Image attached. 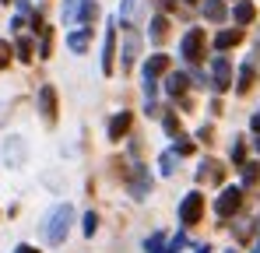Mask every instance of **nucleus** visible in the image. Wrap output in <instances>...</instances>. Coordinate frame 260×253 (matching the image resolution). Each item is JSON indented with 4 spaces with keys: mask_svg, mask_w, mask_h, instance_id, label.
I'll return each instance as SVG.
<instances>
[{
    "mask_svg": "<svg viewBox=\"0 0 260 253\" xmlns=\"http://www.w3.org/2000/svg\"><path fill=\"white\" fill-rule=\"evenodd\" d=\"M144 250L148 253H166V236H162V232L148 236V239H144Z\"/></svg>",
    "mask_w": 260,
    "mask_h": 253,
    "instance_id": "nucleus-22",
    "label": "nucleus"
},
{
    "mask_svg": "<svg viewBox=\"0 0 260 253\" xmlns=\"http://www.w3.org/2000/svg\"><path fill=\"white\" fill-rule=\"evenodd\" d=\"M166 36H169V18H166V14H155L151 25H148V39L151 42H166Z\"/></svg>",
    "mask_w": 260,
    "mask_h": 253,
    "instance_id": "nucleus-14",
    "label": "nucleus"
},
{
    "mask_svg": "<svg viewBox=\"0 0 260 253\" xmlns=\"http://www.w3.org/2000/svg\"><path fill=\"white\" fill-rule=\"evenodd\" d=\"M179 56L186 60V64H197L201 56H204V28H190L183 42H179Z\"/></svg>",
    "mask_w": 260,
    "mask_h": 253,
    "instance_id": "nucleus-2",
    "label": "nucleus"
},
{
    "mask_svg": "<svg viewBox=\"0 0 260 253\" xmlns=\"http://www.w3.org/2000/svg\"><path fill=\"white\" fill-rule=\"evenodd\" d=\"M88 42H91V28H78V32H71V36H67V46H71L74 53H85Z\"/></svg>",
    "mask_w": 260,
    "mask_h": 253,
    "instance_id": "nucleus-19",
    "label": "nucleus"
},
{
    "mask_svg": "<svg viewBox=\"0 0 260 253\" xmlns=\"http://www.w3.org/2000/svg\"><path fill=\"white\" fill-rule=\"evenodd\" d=\"M71 222H74V208L71 204H56L43 222V239L49 246H60L67 239V232H71Z\"/></svg>",
    "mask_w": 260,
    "mask_h": 253,
    "instance_id": "nucleus-1",
    "label": "nucleus"
},
{
    "mask_svg": "<svg viewBox=\"0 0 260 253\" xmlns=\"http://www.w3.org/2000/svg\"><path fill=\"white\" fill-rule=\"evenodd\" d=\"M257 53H260V39H257Z\"/></svg>",
    "mask_w": 260,
    "mask_h": 253,
    "instance_id": "nucleus-37",
    "label": "nucleus"
},
{
    "mask_svg": "<svg viewBox=\"0 0 260 253\" xmlns=\"http://www.w3.org/2000/svg\"><path fill=\"white\" fill-rule=\"evenodd\" d=\"M130 123H134V113H116V116L109 120V141H123Z\"/></svg>",
    "mask_w": 260,
    "mask_h": 253,
    "instance_id": "nucleus-10",
    "label": "nucleus"
},
{
    "mask_svg": "<svg viewBox=\"0 0 260 253\" xmlns=\"http://www.w3.org/2000/svg\"><path fill=\"white\" fill-rule=\"evenodd\" d=\"M201 218H204V194L193 190V194H186L183 204H179V222H183V225H197Z\"/></svg>",
    "mask_w": 260,
    "mask_h": 253,
    "instance_id": "nucleus-4",
    "label": "nucleus"
},
{
    "mask_svg": "<svg viewBox=\"0 0 260 253\" xmlns=\"http://www.w3.org/2000/svg\"><path fill=\"white\" fill-rule=\"evenodd\" d=\"M39 113H43V120L49 126L56 123V88L53 84H43L39 88Z\"/></svg>",
    "mask_w": 260,
    "mask_h": 253,
    "instance_id": "nucleus-8",
    "label": "nucleus"
},
{
    "mask_svg": "<svg viewBox=\"0 0 260 253\" xmlns=\"http://www.w3.org/2000/svg\"><path fill=\"white\" fill-rule=\"evenodd\" d=\"M229 253H236V250H229Z\"/></svg>",
    "mask_w": 260,
    "mask_h": 253,
    "instance_id": "nucleus-39",
    "label": "nucleus"
},
{
    "mask_svg": "<svg viewBox=\"0 0 260 253\" xmlns=\"http://www.w3.org/2000/svg\"><path fill=\"white\" fill-rule=\"evenodd\" d=\"M95 229H99V214L88 211V214H85V236H95Z\"/></svg>",
    "mask_w": 260,
    "mask_h": 253,
    "instance_id": "nucleus-30",
    "label": "nucleus"
},
{
    "mask_svg": "<svg viewBox=\"0 0 260 253\" xmlns=\"http://www.w3.org/2000/svg\"><path fill=\"white\" fill-rule=\"evenodd\" d=\"M173 151H176V155H193V141H190V137H176Z\"/></svg>",
    "mask_w": 260,
    "mask_h": 253,
    "instance_id": "nucleus-27",
    "label": "nucleus"
},
{
    "mask_svg": "<svg viewBox=\"0 0 260 253\" xmlns=\"http://www.w3.org/2000/svg\"><path fill=\"white\" fill-rule=\"evenodd\" d=\"M176 159H179L176 151H166V155L158 159V166H162V172H166V176H173V172H176Z\"/></svg>",
    "mask_w": 260,
    "mask_h": 253,
    "instance_id": "nucleus-24",
    "label": "nucleus"
},
{
    "mask_svg": "<svg viewBox=\"0 0 260 253\" xmlns=\"http://www.w3.org/2000/svg\"><path fill=\"white\" fill-rule=\"evenodd\" d=\"M186 4H201V0H186Z\"/></svg>",
    "mask_w": 260,
    "mask_h": 253,
    "instance_id": "nucleus-36",
    "label": "nucleus"
},
{
    "mask_svg": "<svg viewBox=\"0 0 260 253\" xmlns=\"http://www.w3.org/2000/svg\"><path fill=\"white\" fill-rule=\"evenodd\" d=\"M127 186H130V194H134L137 201H141V197H148V194H151V176H148V169H144V166H134Z\"/></svg>",
    "mask_w": 260,
    "mask_h": 253,
    "instance_id": "nucleus-9",
    "label": "nucleus"
},
{
    "mask_svg": "<svg viewBox=\"0 0 260 253\" xmlns=\"http://www.w3.org/2000/svg\"><path fill=\"white\" fill-rule=\"evenodd\" d=\"M243 186H257L260 183V162H243Z\"/></svg>",
    "mask_w": 260,
    "mask_h": 253,
    "instance_id": "nucleus-21",
    "label": "nucleus"
},
{
    "mask_svg": "<svg viewBox=\"0 0 260 253\" xmlns=\"http://www.w3.org/2000/svg\"><path fill=\"white\" fill-rule=\"evenodd\" d=\"M239 208H243V190H239V186H225V190L218 194V201H215V214L218 218H232Z\"/></svg>",
    "mask_w": 260,
    "mask_h": 253,
    "instance_id": "nucleus-3",
    "label": "nucleus"
},
{
    "mask_svg": "<svg viewBox=\"0 0 260 253\" xmlns=\"http://www.w3.org/2000/svg\"><path fill=\"white\" fill-rule=\"evenodd\" d=\"M239 42H243V32H239V28H225V32L215 36V49H232V46H239Z\"/></svg>",
    "mask_w": 260,
    "mask_h": 253,
    "instance_id": "nucleus-18",
    "label": "nucleus"
},
{
    "mask_svg": "<svg viewBox=\"0 0 260 253\" xmlns=\"http://www.w3.org/2000/svg\"><path fill=\"white\" fill-rule=\"evenodd\" d=\"M253 84H257V67H253V64H243V67H239V78H236V91L246 95Z\"/></svg>",
    "mask_w": 260,
    "mask_h": 253,
    "instance_id": "nucleus-13",
    "label": "nucleus"
},
{
    "mask_svg": "<svg viewBox=\"0 0 260 253\" xmlns=\"http://www.w3.org/2000/svg\"><path fill=\"white\" fill-rule=\"evenodd\" d=\"M197 253H211V246H201V250H197Z\"/></svg>",
    "mask_w": 260,
    "mask_h": 253,
    "instance_id": "nucleus-34",
    "label": "nucleus"
},
{
    "mask_svg": "<svg viewBox=\"0 0 260 253\" xmlns=\"http://www.w3.org/2000/svg\"><path fill=\"white\" fill-rule=\"evenodd\" d=\"M204 18H208V21H215V25H221V21L229 18L225 0H204Z\"/></svg>",
    "mask_w": 260,
    "mask_h": 253,
    "instance_id": "nucleus-15",
    "label": "nucleus"
},
{
    "mask_svg": "<svg viewBox=\"0 0 260 253\" xmlns=\"http://www.w3.org/2000/svg\"><path fill=\"white\" fill-rule=\"evenodd\" d=\"M186 88H190V78H186L183 71H173V74L166 78V91H169L173 99H183V95H186Z\"/></svg>",
    "mask_w": 260,
    "mask_h": 253,
    "instance_id": "nucleus-12",
    "label": "nucleus"
},
{
    "mask_svg": "<svg viewBox=\"0 0 260 253\" xmlns=\"http://www.w3.org/2000/svg\"><path fill=\"white\" fill-rule=\"evenodd\" d=\"M253 148H257V151H260V137H257V141H253Z\"/></svg>",
    "mask_w": 260,
    "mask_h": 253,
    "instance_id": "nucleus-35",
    "label": "nucleus"
},
{
    "mask_svg": "<svg viewBox=\"0 0 260 253\" xmlns=\"http://www.w3.org/2000/svg\"><path fill=\"white\" fill-rule=\"evenodd\" d=\"M158 74H169V56L166 53H155V56H148V64H144V78H158Z\"/></svg>",
    "mask_w": 260,
    "mask_h": 253,
    "instance_id": "nucleus-11",
    "label": "nucleus"
},
{
    "mask_svg": "<svg viewBox=\"0 0 260 253\" xmlns=\"http://www.w3.org/2000/svg\"><path fill=\"white\" fill-rule=\"evenodd\" d=\"M81 4H85V0H67V4H63V21H74L78 11H81Z\"/></svg>",
    "mask_w": 260,
    "mask_h": 253,
    "instance_id": "nucleus-25",
    "label": "nucleus"
},
{
    "mask_svg": "<svg viewBox=\"0 0 260 253\" xmlns=\"http://www.w3.org/2000/svg\"><path fill=\"white\" fill-rule=\"evenodd\" d=\"M14 53H18V60H21V64H28V60H36V56H32V53H36V42L28 39V36H21L18 46H14Z\"/></svg>",
    "mask_w": 260,
    "mask_h": 253,
    "instance_id": "nucleus-20",
    "label": "nucleus"
},
{
    "mask_svg": "<svg viewBox=\"0 0 260 253\" xmlns=\"http://www.w3.org/2000/svg\"><path fill=\"white\" fill-rule=\"evenodd\" d=\"M232 162H236V166L246 162V144H243V141H232Z\"/></svg>",
    "mask_w": 260,
    "mask_h": 253,
    "instance_id": "nucleus-26",
    "label": "nucleus"
},
{
    "mask_svg": "<svg viewBox=\"0 0 260 253\" xmlns=\"http://www.w3.org/2000/svg\"><path fill=\"white\" fill-rule=\"evenodd\" d=\"M211 88L215 91H229L232 88V64L225 60V56H215V64H211Z\"/></svg>",
    "mask_w": 260,
    "mask_h": 253,
    "instance_id": "nucleus-5",
    "label": "nucleus"
},
{
    "mask_svg": "<svg viewBox=\"0 0 260 253\" xmlns=\"http://www.w3.org/2000/svg\"><path fill=\"white\" fill-rule=\"evenodd\" d=\"M232 18H236V25H250V21L257 18V7H253L250 0H239V4L232 7Z\"/></svg>",
    "mask_w": 260,
    "mask_h": 253,
    "instance_id": "nucleus-17",
    "label": "nucleus"
},
{
    "mask_svg": "<svg viewBox=\"0 0 260 253\" xmlns=\"http://www.w3.org/2000/svg\"><path fill=\"white\" fill-rule=\"evenodd\" d=\"M197 183H211V186H221L225 183V166L215 162V159H204L201 169H197Z\"/></svg>",
    "mask_w": 260,
    "mask_h": 253,
    "instance_id": "nucleus-7",
    "label": "nucleus"
},
{
    "mask_svg": "<svg viewBox=\"0 0 260 253\" xmlns=\"http://www.w3.org/2000/svg\"><path fill=\"white\" fill-rule=\"evenodd\" d=\"M134 60H137V36H130L123 46V67H134Z\"/></svg>",
    "mask_w": 260,
    "mask_h": 253,
    "instance_id": "nucleus-23",
    "label": "nucleus"
},
{
    "mask_svg": "<svg viewBox=\"0 0 260 253\" xmlns=\"http://www.w3.org/2000/svg\"><path fill=\"white\" fill-rule=\"evenodd\" d=\"M0 4H11V0H0Z\"/></svg>",
    "mask_w": 260,
    "mask_h": 253,
    "instance_id": "nucleus-38",
    "label": "nucleus"
},
{
    "mask_svg": "<svg viewBox=\"0 0 260 253\" xmlns=\"http://www.w3.org/2000/svg\"><path fill=\"white\" fill-rule=\"evenodd\" d=\"M162 126H166V130H169L173 137H179V120H176L173 113H166V116H162Z\"/></svg>",
    "mask_w": 260,
    "mask_h": 253,
    "instance_id": "nucleus-29",
    "label": "nucleus"
},
{
    "mask_svg": "<svg viewBox=\"0 0 260 253\" xmlns=\"http://www.w3.org/2000/svg\"><path fill=\"white\" fill-rule=\"evenodd\" d=\"M250 130H253V134H260V109L250 116Z\"/></svg>",
    "mask_w": 260,
    "mask_h": 253,
    "instance_id": "nucleus-32",
    "label": "nucleus"
},
{
    "mask_svg": "<svg viewBox=\"0 0 260 253\" xmlns=\"http://www.w3.org/2000/svg\"><path fill=\"white\" fill-rule=\"evenodd\" d=\"M25 162V141L21 137H7V166H21Z\"/></svg>",
    "mask_w": 260,
    "mask_h": 253,
    "instance_id": "nucleus-16",
    "label": "nucleus"
},
{
    "mask_svg": "<svg viewBox=\"0 0 260 253\" xmlns=\"http://www.w3.org/2000/svg\"><path fill=\"white\" fill-rule=\"evenodd\" d=\"M14 253H39V250H36V246H18Z\"/></svg>",
    "mask_w": 260,
    "mask_h": 253,
    "instance_id": "nucleus-33",
    "label": "nucleus"
},
{
    "mask_svg": "<svg viewBox=\"0 0 260 253\" xmlns=\"http://www.w3.org/2000/svg\"><path fill=\"white\" fill-rule=\"evenodd\" d=\"M7 56H11V49H7V46H4V42H0V71H4V67H7Z\"/></svg>",
    "mask_w": 260,
    "mask_h": 253,
    "instance_id": "nucleus-31",
    "label": "nucleus"
},
{
    "mask_svg": "<svg viewBox=\"0 0 260 253\" xmlns=\"http://www.w3.org/2000/svg\"><path fill=\"white\" fill-rule=\"evenodd\" d=\"M53 53V32L49 28H43V46H39V56H49Z\"/></svg>",
    "mask_w": 260,
    "mask_h": 253,
    "instance_id": "nucleus-28",
    "label": "nucleus"
},
{
    "mask_svg": "<svg viewBox=\"0 0 260 253\" xmlns=\"http://www.w3.org/2000/svg\"><path fill=\"white\" fill-rule=\"evenodd\" d=\"M116 64V18H109L106 25V42H102V74H113Z\"/></svg>",
    "mask_w": 260,
    "mask_h": 253,
    "instance_id": "nucleus-6",
    "label": "nucleus"
}]
</instances>
